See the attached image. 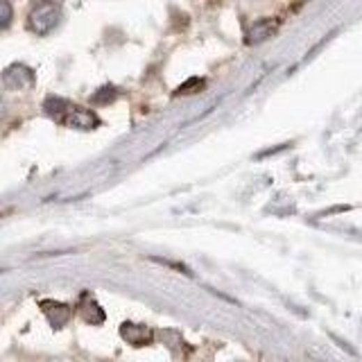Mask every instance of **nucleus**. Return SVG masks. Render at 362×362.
Here are the masks:
<instances>
[{
    "instance_id": "obj_1",
    "label": "nucleus",
    "mask_w": 362,
    "mask_h": 362,
    "mask_svg": "<svg viewBox=\"0 0 362 362\" xmlns=\"http://www.w3.org/2000/svg\"><path fill=\"white\" fill-rule=\"evenodd\" d=\"M59 18H61L59 5H54V3H39L30 12V21H27V25H30V30L34 34H48V32L54 30V27H57Z\"/></svg>"
},
{
    "instance_id": "obj_2",
    "label": "nucleus",
    "mask_w": 362,
    "mask_h": 362,
    "mask_svg": "<svg viewBox=\"0 0 362 362\" xmlns=\"http://www.w3.org/2000/svg\"><path fill=\"white\" fill-rule=\"evenodd\" d=\"M281 27V18H261V21H254L252 25L247 27V34H245V43L247 45H256V43H263L267 39L278 32Z\"/></svg>"
},
{
    "instance_id": "obj_3",
    "label": "nucleus",
    "mask_w": 362,
    "mask_h": 362,
    "mask_svg": "<svg viewBox=\"0 0 362 362\" xmlns=\"http://www.w3.org/2000/svg\"><path fill=\"white\" fill-rule=\"evenodd\" d=\"M61 125H68V127H75V129H96L100 125V118L89 109L70 105L61 118Z\"/></svg>"
},
{
    "instance_id": "obj_4",
    "label": "nucleus",
    "mask_w": 362,
    "mask_h": 362,
    "mask_svg": "<svg viewBox=\"0 0 362 362\" xmlns=\"http://www.w3.org/2000/svg\"><path fill=\"white\" fill-rule=\"evenodd\" d=\"M3 82H5L7 89H12V91H23V89H27V86L34 84V73H32L30 68H27V66H21V63H16V66H9V68L5 70Z\"/></svg>"
},
{
    "instance_id": "obj_5",
    "label": "nucleus",
    "mask_w": 362,
    "mask_h": 362,
    "mask_svg": "<svg viewBox=\"0 0 362 362\" xmlns=\"http://www.w3.org/2000/svg\"><path fill=\"white\" fill-rule=\"evenodd\" d=\"M120 335H123L125 342H129L132 347H145V345H152L154 340V333L143 326V324H132V322H125L120 326Z\"/></svg>"
},
{
    "instance_id": "obj_6",
    "label": "nucleus",
    "mask_w": 362,
    "mask_h": 362,
    "mask_svg": "<svg viewBox=\"0 0 362 362\" xmlns=\"http://www.w3.org/2000/svg\"><path fill=\"white\" fill-rule=\"evenodd\" d=\"M41 310L52 324V329L66 326V322L70 319V306L59 303V301H41Z\"/></svg>"
},
{
    "instance_id": "obj_7",
    "label": "nucleus",
    "mask_w": 362,
    "mask_h": 362,
    "mask_svg": "<svg viewBox=\"0 0 362 362\" xmlns=\"http://www.w3.org/2000/svg\"><path fill=\"white\" fill-rule=\"evenodd\" d=\"M80 315L86 324H102L105 322V310L100 308V303L93 299L91 294H82L80 299Z\"/></svg>"
},
{
    "instance_id": "obj_8",
    "label": "nucleus",
    "mask_w": 362,
    "mask_h": 362,
    "mask_svg": "<svg viewBox=\"0 0 362 362\" xmlns=\"http://www.w3.org/2000/svg\"><path fill=\"white\" fill-rule=\"evenodd\" d=\"M206 89V80L204 77H190L188 82H183V84L174 91V96H190V93H202Z\"/></svg>"
},
{
    "instance_id": "obj_9",
    "label": "nucleus",
    "mask_w": 362,
    "mask_h": 362,
    "mask_svg": "<svg viewBox=\"0 0 362 362\" xmlns=\"http://www.w3.org/2000/svg\"><path fill=\"white\" fill-rule=\"evenodd\" d=\"M118 98V89L116 86H102L98 93H93L91 102L93 105H111Z\"/></svg>"
},
{
    "instance_id": "obj_10",
    "label": "nucleus",
    "mask_w": 362,
    "mask_h": 362,
    "mask_svg": "<svg viewBox=\"0 0 362 362\" xmlns=\"http://www.w3.org/2000/svg\"><path fill=\"white\" fill-rule=\"evenodd\" d=\"M9 23H12V5L0 0V30H5Z\"/></svg>"
}]
</instances>
